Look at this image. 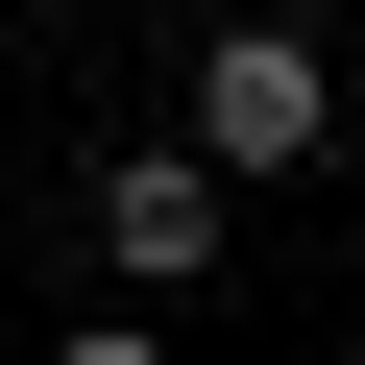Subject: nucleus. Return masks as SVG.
Instances as JSON below:
<instances>
[{
    "instance_id": "obj_1",
    "label": "nucleus",
    "mask_w": 365,
    "mask_h": 365,
    "mask_svg": "<svg viewBox=\"0 0 365 365\" xmlns=\"http://www.w3.org/2000/svg\"><path fill=\"white\" fill-rule=\"evenodd\" d=\"M170 146H195L220 195L317 170V146H341V49H317V25H195V122H170Z\"/></svg>"
},
{
    "instance_id": "obj_2",
    "label": "nucleus",
    "mask_w": 365,
    "mask_h": 365,
    "mask_svg": "<svg viewBox=\"0 0 365 365\" xmlns=\"http://www.w3.org/2000/svg\"><path fill=\"white\" fill-rule=\"evenodd\" d=\"M220 244H244V195H220L195 146H122V170H98V268H122V292H195Z\"/></svg>"
},
{
    "instance_id": "obj_3",
    "label": "nucleus",
    "mask_w": 365,
    "mask_h": 365,
    "mask_svg": "<svg viewBox=\"0 0 365 365\" xmlns=\"http://www.w3.org/2000/svg\"><path fill=\"white\" fill-rule=\"evenodd\" d=\"M49 365H170V341H146V317H73V341H49Z\"/></svg>"
}]
</instances>
